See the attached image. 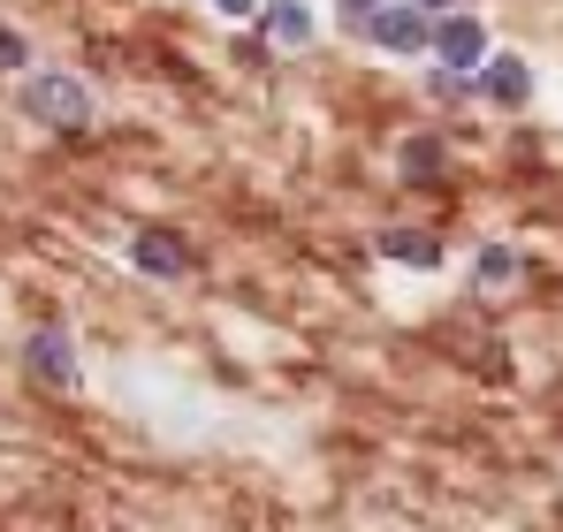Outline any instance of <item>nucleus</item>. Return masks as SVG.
Returning a JSON list of instances; mask_svg holds the SVG:
<instances>
[{"mask_svg":"<svg viewBox=\"0 0 563 532\" xmlns=\"http://www.w3.org/2000/svg\"><path fill=\"white\" fill-rule=\"evenodd\" d=\"M434 168H442V145H434V137H411V145H404V176L427 182Z\"/></svg>","mask_w":563,"mask_h":532,"instance_id":"9","label":"nucleus"},{"mask_svg":"<svg viewBox=\"0 0 563 532\" xmlns=\"http://www.w3.org/2000/svg\"><path fill=\"white\" fill-rule=\"evenodd\" d=\"M380 252H388V259H404V266H442V244H434L427 229H388V236H380Z\"/></svg>","mask_w":563,"mask_h":532,"instance_id":"8","label":"nucleus"},{"mask_svg":"<svg viewBox=\"0 0 563 532\" xmlns=\"http://www.w3.org/2000/svg\"><path fill=\"white\" fill-rule=\"evenodd\" d=\"M130 266L153 274V281H176V274L190 266V252L168 236V229H145V236H130Z\"/></svg>","mask_w":563,"mask_h":532,"instance_id":"6","label":"nucleus"},{"mask_svg":"<svg viewBox=\"0 0 563 532\" xmlns=\"http://www.w3.org/2000/svg\"><path fill=\"white\" fill-rule=\"evenodd\" d=\"M366 38H374L380 54H427L434 15L411 8V0H380V8H366Z\"/></svg>","mask_w":563,"mask_h":532,"instance_id":"2","label":"nucleus"},{"mask_svg":"<svg viewBox=\"0 0 563 532\" xmlns=\"http://www.w3.org/2000/svg\"><path fill=\"white\" fill-rule=\"evenodd\" d=\"M479 91H487L495 107H526V99H533V69H526L518 54H487V62H479Z\"/></svg>","mask_w":563,"mask_h":532,"instance_id":"5","label":"nucleus"},{"mask_svg":"<svg viewBox=\"0 0 563 532\" xmlns=\"http://www.w3.org/2000/svg\"><path fill=\"white\" fill-rule=\"evenodd\" d=\"M312 31H320V23H312L305 0H267V38H275V46H312Z\"/></svg>","mask_w":563,"mask_h":532,"instance_id":"7","label":"nucleus"},{"mask_svg":"<svg viewBox=\"0 0 563 532\" xmlns=\"http://www.w3.org/2000/svg\"><path fill=\"white\" fill-rule=\"evenodd\" d=\"M23 114H38L46 130H85L92 122V91L69 69H38V77H23Z\"/></svg>","mask_w":563,"mask_h":532,"instance_id":"1","label":"nucleus"},{"mask_svg":"<svg viewBox=\"0 0 563 532\" xmlns=\"http://www.w3.org/2000/svg\"><path fill=\"white\" fill-rule=\"evenodd\" d=\"M510 274H518V259H510L503 244H487V252H479V281H487V289H495V281H510Z\"/></svg>","mask_w":563,"mask_h":532,"instance_id":"10","label":"nucleus"},{"mask_svg":"<svg viewBox=\"0 0 563 532\" xmlns=\"http://www.w3.org/2000/svg\"><path fill=\"white\" fill-rule=\"evenodd\" d=\"M213 8H221V15H252L260 0H213Z\"/></svg>","mask_w":563,"mask_h":532,"instance_id":"12","label":"nucleus"},{"mask_svg":"<svg viewBox=\"0 0 563 532\" xmlns=\"http://www.w3.org/2000/svg\"><path fill=\"white\" fill-rule=\"evenodd\" d=\"M343 8H351V15H366V8H380V0H343Z\"/></svg>","mask_w":563,"mask_h":532,"instance_id":"13","label":"nucleus"},{"mask_svg":"<svg viewBox=\"0 0 563 532\" xmlns=\"http://www.w3.org/2000/svg\"><path fill=\"white\" fill-rule=\"evenodd\" d=\"M411 8H427V15H434V8H450V0H411Z\"/></svg>","mask_w":563,"mask_h":532,"instance_id":"14","label":"nucleus"},{"mask_svg":"<svg viewBox=\"0 0 563 532\" xmlns=\"http://www.w3.org/2000/svg\"><path fill=\"white\" fill-rule=\"evenodd\" d=\"M23 62H31V46H23L15 31H0V69H23Z\"/></svg>","mask_w":563,"mask_h":532,"instance_id":"11","label":"nucleus"},{"mask_svg":"<svg viewBox=\"0 0 563 532\" xmlns=\"http://www.w3.org/2000/svg\"><path fill=\"white\" fill-rule=\"evenodd\" d=\"M23 357H31V373H38L46 388H77V343H69L62 328H38V335L23 343Z\"/></svg>","mask_w":563,"mask_h":532,"instance_id":"4","label":"nucleus"},{"mask_svg":"<svg viewBox=\"0 0 563 532\" xmlns=\"http://www.w3.org/2000/svg\"><path fill=\"white\" fill-rule=\"evenodd\" d=\"M427 46H434V62H442V69H457V77L487 62V31H479V15H442Z\"/></svg>","mask_w":563,"mask_h":532,"instance_id":"3","label":"nucleus"}]
</instances>
